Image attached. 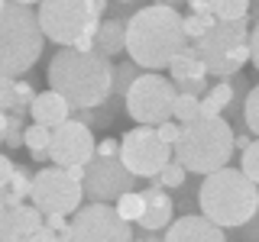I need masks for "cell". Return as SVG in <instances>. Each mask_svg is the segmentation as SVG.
<instances>
[{"mask_svg": "<svg viewBox=\"0 0 259 242\" xmlns=\"http://www.w3.org/2000/svg\"><path fill=\"white\" fill-rule=\"evenodd\" d=\"M249 62H253V68L259 71V23L249 29Z\"/></svg>", "mask_w": 259, "mask_h": 242, "instance_id": "cell-35", "label": "cell"}, {"mask_svg": "<svg viewBox=\"0 0 259 242\" xmlns=\"http://www.w3.org/2000/svg\"><path fill=\"white\" fill-rule=\"evenodd\" d=\"M133 242H165V232H152V229H140V236H133Z\"/></svg>", "mask_w": 259, "mask_h": 242, "instance_id": "cell-38", "label": "cell"}, {"mask_svg": "<svg viewBox=\"0 0 259 242\" xmlns=\"http://www.w3.org/2000/svg\"><path fill=\"white\" fill-rule=\"evenodd\" d=\"M233 239H237V242H259V210L253 213V220H249L246 226L233 229Z\"/></svg>", "mask_w": 259, "mask_h": 242, "instance_id": "cell-30", "label": "cell"}, {"mask_svg": "<svg viewBox=\"0 0 259 242\" xmlns=\"http://www.w3.org/2000/svg\"><path fill=\"white\" fill-rule=\"evenodd\" d=\"M152 4H159V7H172V10H178V7H182L185 0H152Z\"/></svg>", "mask_w": 259, "mask_h": 242, "instance_id": "cell-42", "label": "cell"}, {"mask_svg": "<svg viewBox=\"0 0 259 242\" xmlns=\"http://www.w3.org/2000/svg\"><path fill=\"white\" fill-rule=\"evenodd\" d=\"M201 116V97L194 94H178L175 97V110H172V119H178V123H194V119Z\"/></svg>", "mask_w": 259, "mask_h": 242, "instance_id": "cell-24", "label": "cell"}, {"mask_svg": "<svg viewBox=\"0 0 259 242\" xmlns=\"http://www.w3.org/2000/svg\"><path fill=\"white\" fill-rule=\"evenodd\" d=\"M32 161H49V152H29Z\"/></svg>", "mask_w": 259, "mask_h": 242, "instance_id": "cell-43", "label": "cell"}, {"mask_svg": "<svg viewBox=\"0 0 259 242\" xmlns=\"http://www.w3.org/2000/svg\"><path fill=\"white\" fill-rule=\"evenodd\" d=\"M49 91L62 94L71 110H97L113 94V65L97 52L59 48L46 71Z\"/></svg>", "mask_w": 259, "mask_h": 242, "instance_id": "cell-2", "label": "cell"}, {"mask_svg": "<svg viewBox=\"0 0 259 242\" xmlns=\"http://www.w3.org/2000/svg\"><path fill=\"white\" fill-rule=\"evenodd\" d=\"M46 45V32L32 7L0 0V78H23L32 71Z\"/></svg>", "mask_w": 259, "mask_h": 242, "instance_id": "cell-4", "label": "cell"}, {"mask_svg": "<svg viewBox=\"0 0 259 242\" xmlns=\"http://www.w3.org/2000/svg\"><path fill=\"white\" fill-rule=\"evenodd\" d=\"M113 4H120V7H133L136 0H113Z\"/></svg>", "mask_w": 259, "mask_h": 242, "instance_id": "cell-45", "label": "cell"}, {"mask_svg": "<svg viewBox=\"0 0 259 242\" xmlns=\"http://www.w3.org/2000/svg\"><path fill=\"white\" fill-rule=\"evenodd\" d=\"M246 13H249V0H214V16H217V23L246 20Z\"/></svg>", "mask_w": 259, "mask_h": 242, "instance_id": "cell-23", "label": "cell"}, {"mask_svg": "<svg viewBox=\"0 0 259 242\" xmlns=\"http://www.w3.org/2000/svg\"><path fill=\"white\" fill-rule=\"evenodd\" d=\"M32 181H36V171H29V168L16 165L13 181L4 188V204H7V207H20V204H26V200L32 197Z\"/></svg>", "mask_w": 259, "mask_h": 242, "instance_id": "cell-19", "label": "cell"}, {"mask_svg": "<svg viewBox=\"0 0 259 242\" xmlns=\"http://www.w3.org/2000/svg\"><path fill=\"white\" fill-rule=\"evenodd\" d=\"M214 26H217L214 13H188V16H185V36L191 39V45L198 42V39H204Z\"/></svg>", "mask_w": 259, "mask_h": 242, "instance_id": "cell-21", "label": "cell"}, {"mask_svg": "<svg viewBox=\"0 0 259 242\" xmlns=\"http://www.w3.org/2000/svg\"><path fill=\"white\" fill-rule=\"evenodd\" d=\"M113 210L120 213V220H126V223H140V216H143V191H126L123 197H117Z\"/></svg>", "mask_w": 259, "mask_h": 242, "instance_id": "cell-22", "label": "cell"}, {"mask_svg": "<svg viewBox=\"0 0 259 242\" xmlns=\"http://www.w3.org/2000/svg\"><path fill=\"white\" fill-rule=\"evenodd\" d=\"M32 204H36L42 213H59V216H75L81 210V200H84V184L71 181L68 171L59 165L52 168H39L36 181H32Z\"/></svg>", "mask_w": 259, "mask_h": 242, "instance_id": "cell-10", "label": "cell"}, {"mask_svg": "<svg viewBox=\"0 0 259 242\" xmlns=\"http://www.w3.org/2000/svg\"><path fill=\"white\" fill-rule=\"evenodd\" d=\"M94 52L107 62L117 58V55H123L126 52V20H117V16L101 20V29H97V36H94Z\"/></svg>", "mask_w": 259, "mask_h": 242, "instance_id": "cell-18", "label": "cell"}, {"mask_svg": "<svg viewBox=\"0 0 259 242\" xmlns=\"http://www.w3.org/2000/svg\"><path fill=\"white\" fill-rule=\"evenodd\" d=\"M249 23L237 20V23H217L204 39L194 42V52L201 55L207 75L224 81L243 71V65H249Z\"/></svg>", "mask_w": 259, "mask_h": 242, "instance_id": "cell-7", "label": "cell"}, {"mask_svg": "<svg viewBox=\"0 0 259 242\" xmlns=\"http://www.w3.org/2000/svg\"><path fill=\"white\" fill-rule=\"evenodd\" d=\"M156 133H159V139L165 142V145H172V149H175L178 136H182V123H178V119H165L162 126H156Z\"/></svg>", "mask_w": 259, "mask_h": 242, "instance_id": "cell-31", "label": "cell"}, {"mask_svg": "<svg viewBox=\"0 0 259 242\" xmlns=\"http://www.w3.org/2000/svg\"><path fill=\"white\" fill-rule=\"evenodd\" d=\"M133 184L136 177L126 171V165L120 158L94 155L84 165V197L91 204H117V197L133 191Z\"/></svg>", "mask_w": 259, "mask_h": 242, "instance_id": "cell-12", "label": "cell"}, {"mask_svg": "<svg viewBox=\"0 0 259 242\" xmlns=\"http://www.w3.org/2000/svg\"><path fill=\"white\" fill-rule=\"evenodd\" d=\"M188 48L185 16L172 7L149 4L126 20V55L143 71H162Z\"/></svg>", "mask_w": 259, "mask_h": 242, "instance_id": "cell-1", "label": "cell"}, {"mask_svg": "<svg viewBox=\"0 0 259 242\" xmlns=\"http://www.w3.org/2000/svg\"><path fill=\"white\" fill-rule=\"evenodd\" d=\"M191 13H214V0H185Z\"/></svg>", "mask_w": 259, "mask_h": 242, "instance_id": "cell-37", "label": "cell"}, {"mask_svg": "<svg viewBox=\"0 0 259 242\" xmlns=\"http://www.w3.org/2000/svg\"><path fill=\"white\" fill-rule=\"evenodd\" d=\"M0 110L4 113L16 110V78H0Z\"/></svg>", "mask_w": 259, "mask_h": 242, "instance_id": "cell-29", "label": "cell"}, {"mask_svg": "<svg viewBox=\"0 0 259 242\" xmlns=\"http://www.w3.org/2000/svg\"><path fill=\"white\" fill-rule=\"evenodd\" d=\"M243 126L259 139V84H253L249 94H246V103H243Z\"/></svg>", "mask_w": 259, "mask_h": 242, "instance_id": "cell-25", "label": "cell"}, {"mask_svg": "<svg viewBox=\"0 0 259 242\" xmlns=\"http://www.w3.org/2000/svg\"><path fill=\"white\" fill-rule=\"evenodd\" d=\"M175 223V200L168 197L162 188H146L143 191V216H140V229L152 232H165Z\"/></svg>", "mask_w": 259, "mask_h": 242, "instance_id": "cell-16", "label": "cell"}, {"mask_svg": "<svg viewBox=\"0 0 259 242\" xmlns=\"http://www.w3.org/2000/svg\"><path fill=\"white\" fill-rule=\"evenodd\" d=\"M104 10L107 0H42L36 16L49 42L59 48L94 52V36L101 29Z\"/></svg>", "mask_w": 259, "mask_h": 242, "instance_id": "cell-5", "label": "cell"}, {"mask_svg": "<svg viewBox=\"0 0 259 242\" xmlns=\"http://www.w3.org/2000/svg\"><path fill=\"white\" fill-rule=\"evenodd\" d=\"M198 207L221 229H240L259 210V184H253L237 168H221L201 177Z\"/></svg>", "mask_w": 259, "mask_h": 242, "instance_id": "cell-3", "label": "cell"}, {"mask_svg": "<svg viewBox=\"0 0 259 242\" xmlns=\"http://www.w3.org/2000/svg\"><path fill=\"white\" fill-rule=\"evenodd\" d=\"M165 242H227V232L204 213H185L165 229Z\"/></svg>", "mask_w": 259, "mask_h": 242, "instance_id": "cell-15", "label": "cell"}, {"mask_svg": "<svg viewBox=\"0 0 259 242\" xmlns=\"http://www.w3.org/2000/svg\"><path fill=\"white\" fill-rule=\"evenodd\" d=\"M29 116H32V123H42L49 129H55V126H62L65 119H71V107H68V100H65L62 94L42 91L36 100H32Z\"/></svg>", "mask_w": 259, "mask_h": 242, "instance_id": "cell-17", "label": "cell"}, {"mask_svg": "<svg viewBox=\"0 0 259 242\" xmlns=\"http://www.w3.org/2000/svg\"><path fill=\"white\" fill-rule=\"evenodd\" d=\"M68 171L71 181H78V184H84V165H71V168H65Z\"/></svg>", "mask_w": 259, "mask_h": 242, "instance_id": "cell-40", "label": "cell"}, {"mask_svg": "<svg viewBox=\"0 0 259 242\" xmlns=\"http://www.w3.org/2000/svg\"><path fill=\"white\" fill-rule=\"evenodd\" d=\"M23 142H26L29 152H49V145H52V129L42 126V123H32L26 129V139Z\"/></svg>", "mask_w": 259, "mask_h": 242, "instance_id": "cell-26", "label": "cell"}, {"mask_svg": "<svg viewBox=\"0 0 259 242\" xmlns=\"http://www.w3.org/2000/svg\"><path fill=\"white\" fill-rule=\"evenodd\" d=\"M249 142H253V133H249V129H240V133L233 136V145H237L240 152H243V149H249Z\"/></svg>", "mask_w": 259, "mask_h": 242, "instance_id": "cell-39", "label": "cell"}, {"mask_svg": "<svg viewBox=\"0 0 259 242\" xmlns=\"http://www.w3.org/2000/svg\"><path fill=\"white\" fill-rule=\"evenodd\" d=\"M168 75H172V84L178 87V94L204 97L210 91V75H207L204 62H201V55L194 52V45H188L172 65H168Z\"/></svg>", "mask_w": 259, "mask_h": 242, "instance_id": "cell-14", "label": "cell"}, {"mask_svg": "<svg viewBox=\"0 0 259 242\" xmlns=\"http://www.w3.org/2000/svg\"><path fill=\"white\" fill-rule=\"evenodd\" d=\"M29 242H71V236H68V229L55 232V229H49V226H42L39 232H32V236H29Z\"/></svg>", "mask_w": 259, "mask_h": 242, "instance_id": "cell-32", "label": "cell"}, {"mask_svg": "<svg viewBox=\"0 0 259 242\" xmlns=\"http://www.w3.org/2000/svg\"><path fill=\"white\" fill-rule=\"evenodd\" d=\"M175 158L172 145L159 139L156 126H133L120 136V161L133 177H156L168 161Z\"/></svg>", "mask_w": 259, "mask_h": 242, "instance_id": "cell-9", "label": "cell"}, {"mask_svg": "<svg viewBox=\"0 0 259 242\" xmlns=\"http://www.w3.org/2000/svg\"><path fill=\"white\" fill-rule=\"evenodd\" d=\"M188 168H185L182 165V161H178V158H172V161H168V165L165 168H162V171L156 174V177H149V188H162V191H178V188H185V181H188Z\"/></svg>", "mask_w": 259, "mask_h": 242, "instance_id": "cell-20", "label": "cell"}, {"mask_svg": "<svg viewBox=\"0 0 259 242\" xmlns=\"http://www.w3.org/2000/svg\"><path fill=\"white\" fill-rule=\"evenodd\" d=\"M71 242H133V229L113 204H84L68 223Z\"/></svg>", "mask_w": 259, "mask_h": 242, "instance_id": "cell-11", "label": "cell"}, {"mask_svg": "<svg viewBox=\"0 0 259 242\" xmlns=\"http://www.w3.org/2000/svg\"><path fill=\"white\" fill-rule=\"evenodd\" d=\"M175 97L178 87L172 84V78H162L159 71H143L126 94V113L136 126H162L165 119H172Z\"/></svg>", "mask_w": 259, "mask_h": 242, "instance_id": "cell-8", "label": "cell"}, {"mask_svg": "<svg viewBox=\"0 0 259 242\" xmlns=\"http://www.w3.org/2000/svg\"><path fill=\"white\" fill-rule=\"evenodd\" d=\"M233 126L227 123L224 116H198L194 123H185L182 126V136L175 142V158L188 168L191 174H210V171H221V168L230 165L233 152Z\"/></svg>", "mask_w": 259, "mask_h": 242, "instance_id": "cell-6", "label": "cell"}, {"mask_svg": "<svg viewBox=\"0 0 259 242\" xmlns=\"http://www.w3.org/2000/svg\"><path fill=\"white\" fill-rule=\"evenodd\" d=\"M68 223L71 220H65V216H59V213H49L46 216V226H49V229H55V232H65V229H68Z\"/></svg>", "mask_w": 259, "mask_h": 242, "instance_id": "cell-36", "label": "cell"}, {"mask_svg": "<svg viewBox=\"0 0 259 242\" xmlns=\"http://www.w3.org/2000/svg\"><path fill=\"white\" fill-rule=\"evenodd\" d=\"M0 242H29V239H23L20 232H16V226H13V216H10V207L0 200Z\"/></svg>", "mask_w": 259, "mask_h": 242, "instance_id": "cell-28", "label": "cell"}, {"mask_svg": "<svg viewBox=\"0 0 259 242\" xmlns=\"http://www.w3.org/2000/svg\"><path fill=\"white\" fill-rule=\"evenodd\" d=\"M97 139L91 126H84L81 119H65L62 126L52 129V145H49V161L59 168L71 165H88L94 158Z\"/></svg>", "mask_w": 259, "mask_h": 242, "instance_id": "cell-13", "label": "cell"}, {"mask_svg": "<svg viewBox=\"0 0 259 242\" xmlns=\"http://www.w3.org/2000/svg\"><path fill=\"white\" fill-rule=\"evenodd\" d=\"M240 171L246 174L253 184H259V139H253V142H249V149H243Z\"/></svg>", "mask_w": 259, "mask_h": 242, "instance_id": "cell-27", "label": "cell"}, {"mask_svg": "<svg viewBox=\"0 0 259 242\" xmlns=\"http://www.w3.org/2000/svg\"><path fill=\"white\" fill-rule=\"evenodd\" d=\"M0 142H4V136H0Z\"/></svg>", "mask_w": 259, "mask_h": 242, "instance_id": "cell-46", "label": "cell"}, {"mask_svg": "<svg viewBox=\"0 0 259 242\" xmlns=\"http://www.w3.org/2000/svg\"><path fill=\"white\" fill-rule=\"evenodd\" d=\"M13 4H23V7H32V4H42V0H13Z\"/></svg>", "mask_w": 259, "mask_h": 242, "instance_id": "cell-44", "label": "cell"}, {"mask_svg": "<svg viewBox=\"0 0 259 242\" xmlns=\"http://www.w3.org/2000/svg\"><path fill=\"white\" fill-rule=\"evenodd\" d=\"M246 23H249V26H256V23H259V0H249V13H246Z\"/></svg>", "mask_w": 259, "mask_h": 242, "instance_id": "cell-41", "label": "cell"}, {"mask_svg": "<svg viewBox=\"0 0 259 242\" xmlns=\"http://www.w3.org/2000/svg\"><path fill=\"white\" fill-rule=\"evenodd\" d=\"M94 155H104V158H120V139H101L94 149Z\"/></svg>", "mask_w": 259, "mask_h": 242, "instance_id": "cell-33", "label": "cell"}, {"mask_svg": "<svg viewBox=\"0 0 259 242\" xmlns=\"http://www.w3.org/2000/svg\"><path fill=\"white\" fill-rule=\"evenodd\" d=\"M13 171H16V161L0 152V188H7V184L13 181Z\"/></svg>", "mask_w": 259, "mask_h": 242, "instance_id": "cell-34", "label": "cell"}]
</instances>
